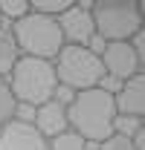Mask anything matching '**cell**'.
I'll list each match as a JSON object with an SVG mask.
<instances>
[{
    "mask_svg": "<svg viewBox=\"0 0 145 150\" xmlns=\"http://www.w3.org/2000/svg\"><path fill=\"white\" fill-rule=\"evenodd\" d=\"M90 18L99 40H131L142 29V6L134 0H99L90 3Z\"/></svg>",
    "mask_w": 145,
    "mask_h": 150,
    "instance_id": "obj_5",
    "label": "cell"
},
{
    "mask_svg": "<svg viewBox=\"0 0 145 150\" xmlns=\"http://www.w3.org/2000/svg\"><path fill=\"white\" fill-rule=\"evenodd\" d=\"M113 107H116V118H131V121H142L145 115V75H134L122 81V87L113 93Z\"/></svg>",
    "mask_w": 145,
    "mask_h": 150,
    "instance_id": "obj_8",
    "label": "cell"
},
{
    "mask_svg": "<svg viewBox=\"0 0 145 150\" xmlns=\"http://www.w3.org/2000/svg\"><path fill=\"white\" fill-rule=\"evenodd\" d=\"M52 67H55L58 87H67V90H75V93L96 90L108 78L102 61H99V52H93L87 46H67L64 43L61 52L55 55Z\"/></svg>",
    "mask_w": 145,
    "mask_h": 150,
    "instance_id": "obj_3",
    "label": "cell"
},
{
    "mask_svg": "<svg viewBox=\"0 0 145 150\" xmlns=\"http://www.w3.org/2000/svg\"><path fill=\"white\" fill-rule=\"evenodd\" d=\"M0 150H50V144L29 121L12 118L0 127Z\"/></svg>",
    "mask_w": 145,
    "mask_h": 150,
    "instance_id": "obj_9",
    "label": "cell"
},
{
    "mask_svg": "<svg viewBox=\"0 0 145 150\" xmlns=\"http://www.w3.org/2000/svg\"><path fill=\"white\" fill-rule=\"evenodd\" d=\"M67 124L72 133H78L84 142L102 144L116 133V107H113V93L110 90H84L72 93L70 107H67Z\"/></svg>",
    "mask_w": 145,
    "mask_h": 150,
    "instance_id": "obj_1",
    "label": "cell"
},
{
    "mask_svg": "<svg viewBox=\"0 0 145 150\" xmlns=\"http://www.w3.org/2000/svg\"><path fill=\"white\" fill-rule=\"evenodd\" d=\"M47 144H50V150H87V142H84L78 133H72V130H67V133H61V136H55V139H50Z\"/></svg>",
    "mask_w": 145,
    "mask_h": 150,
    "instance_id": "obj_14",
    "label": "cell"
},
{
    "mask_svg": "<svg viewBox=\"0 0 145 150\" xmlns=\"http://www.w3.org/2000/svg\"><path fill=\"white\" fill-rule=\"evenodd\" d=\"M15 112H18V101H15V95L9 90L6 78H0V127L9 124V121L15 118Z\"/></svg>",
    "mask_w": 145,
    "mask_h": 150,
    "instance_id": "obj_13",
    "label": "cell"
},
{
    "mask_svg": "<svg viewBox=\"0 0 145 150\" xmlns=\"http://www.w3.org/2000/svg\"><path fill=\"white\" fill-rule=\"evenodd\" d=\"M23 15H29V0H0V18L15 23Z\"/></svg>",
    "mask_w": 145,
    "mask_h": 150,
    "instance_id": "obj_15",
    "label": "cell"
},
{
    "mask_svg": "<svg viewBox=\"0 0 145 150\" xmlns=\"http://www.w3.org/2000/svg\"><path fill=\"white\" fill-rule=\"evenodd\" d=\"M99 61L105 67V75L116 78V81H128L134 75L142 72V61L136 58L131 40H113V43H105L102 52H99Z\"/></svg>",
    "mask_w": 145,
    "mask_h": 150,
    "instance_id": "obj_7",
    "label": "cell"
},
{
    "mask_svg": "<svg viewBox=\"0 0 145 150\" xmlns=\"http://www.w3.org/2000/svg\"><path fill=\"white\" fill-rule=\"evenodd\" d=\"M32 127H35L47 142L55 139V136H61V133L70 130V124H67V107L61 104V101H47V104H41L35 107L32 112Z\"/></svg>",
    "mask_w": 145,
    "mask_h": 150,
    "instance_id": "obj_10",
    "label": "cell"
},
{
    "mask_svg": "<svg viewBox=\"0 0 145 150\" xmlns=\"http://www.w3.org/2000/svg\"><path fill=\"white\" fill-rule=\"evenodd\" d=\"M131 144H134V150H145V127H142V121L136 124V130L131 133Z\"/></svg>",
    "mask_w": 145,
    "mask_h": 150,
    "instance_id": "obj_18",
    "label": "cell"
},
{
    "mask_svg": "<svg viewBox=\"0 0 145 150\" xmlns=\"http://www.w3.org/2000/svg\"><path fill=\"white\" fill-rule=\"evenodd\" d=\"M6 84H9V90L20 107H32V110L52 101L58 93V78H55L52 61L26 58V55L18 58L12 72L6 75Z\"/></svg>",
    "mask_w": 145,
    "mask_h": 150,
    "instance_id": "obj_2",
    "label": "cell"
},
{
    "mask_svg": "<svg viewBox=\"0 0 145 150\" xmlns=\"http://www.w3.org/2000/svg\"><path fill=\"white\" fill-rule=\"evenodd\" d=\"M12 40L18 46L20 55L26 58H41V61H55V55L64 46V38L58 32L55 18H44V15H23L20 20L12 23Z\"/></svg>",
    "mask_w": 145,
    "mask_h": 150,
    "instance_id": "obj_4",
    "label": "cell"
},
{
    "mask_svg": "<svg viewBox=\"0 0 145 150\" xmlns=\"http://www.w3.org/2000/svg\"><path fill=\"white\" fill-rule=\"evenodd\" d=\"M131 46H134V52H136V58H139V61L145 64V32H142V29H139L136 35L131 38Z\"/></svg>",
    "mask_w": 145,
    "mask_h": 150,
    "instance_id": "obj_17",
    "label": "cell"
},
{
    "mask_svg": "<svg viewBox=\"0 0 145 150\" xmlns=\"http://www.w3.org/2000/svg\"><path fill=\"white\" fill-rule=\"evenodd\" d=\"M55 23H58V32L67 46H87L90 49V43L96 40V26H93L87 3H72L61 18H55Z\"/></svg>",
    "mask_w": 145,
    "mask_h": 150,
    "instance_id": "obj_6",
    "label": "cell"
},
{
    "mask_svg": "<svg viewBox=\"0 0 145 150\" xmlns=\"http://www.w3.org/2000/svg\"><path fill=\"white\" fill-rule=\"evenodd\" d=\"M102 150H134V144H131L128 133H113L110 139L102 142Z\"/></svg>",
    "mask_w": 145,
    "mask_h": 150,
    "instance_id": "obj_16",
    "label": "cell"
},
{
    "mask_svg": "<svg viewBox=\"0 0 145 150\" xmlns=\"http://www.w3.org/2000/svg\"><path fill=\"white\" fill-rule=\"evenodd\" d=\"M70 6H72V0H32L29 3V12L44 15V18H61Z\"/></svg>",
    "mask_w": 145,
    "mask_h": 150,
    "instance_id": "obj_12",
    "label": "cell"
},
{
    "mask_svg": "<svg viewBox=\"0 0 145 150\" xmlns=\"http://www.w3.org/2000/svg\"><path fill=\"white\" fill-rule=\"evenodd\" d=\"M18 58H20V52L15 46V40H12V35L0 29V78H6L12 72V67L18 64Z\"/></svg>",
    "mask_w": 145,
    "mask_h": 150,
    "instance_id": "obj_11",
    "label": "cell"
}]
</instances>
